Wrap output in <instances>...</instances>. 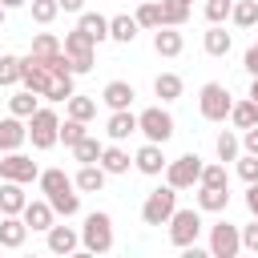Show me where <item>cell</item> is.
<instances>
[{"label": "cell", "instance_id": "22", "mask_svg": "<svg viewBox=\"0 0 258 258\" xmlns=\"http://www.w3.org/2000/svg\"><path fill=\"white\" fill-rule=\"evenodd\" d=\"M202 48H206V56H226V52L234 48V36H230L222 24H210L206 36H202Z\"/></svg>", "mask_w": 258, "mask_h": 258}, {"label": "cell", "instance_id": "2", "mask_svg": "<svg viewBox=\"0 0 258 258\" xmlns=\"http://www.w3.org/2000/svg\"><path fill=\"white\" fill-rule=\"evenodd\" d=\"M173 210H177V189L165 181V185H157V189L145 194V202H141V222H145V226H165V222L173 218Z\"/></svg>", "mask_w": 258, "mask_h": 258}, {"label": "cell", "instance_id": "35", "mask_svg": "<svg viewBox=\"0 0 258 258\" xmlns=\"http://www.w3.org/2000/svg\"><path fill=\"white\" fill-rule=\"evenodd\" d=\"M93 48H97V40H93L85 28L64 32V52H69V56H81V52H93Z\"/></svg>", "mask_w": 258, "mask_h": 258}, {"label": "cell", "instance_id": "20", "mask_svg": "<svg viewBox=\"0 0 258 258\" xmlns=\"http://www.w3.org/2000/svg\"><path fill=\"white\" fill-rule=\"evenodd\" d=\"M24 206H28L24 185H20V181H4V177H0V214H24Z\"/></svg>", "mask_w": 258, "mask_h": 258}, {"label": "cell", "instance_id": "45", "mask_svg": "<svg viewBox=\"0 0 258 258\" xmlns=\"http://www.w3.org/2000/svg\"><path fill=\"white\" fill-rule=\"evenodd\" d=\"M230 8H234V0H206V20L222 24V20H230Z\"/></svg>", "mask_w": 258, "mask_h": 258}, {"label": "cell", "instance_id": "1", "mask_svg": "<svg viewBox=\"0 0 258 258\" xmlns=\"http://www.w3.org/2000/svg\"><path fill=\"white\" fill-rule=\"evenodd\" d=\"M81 246L89 254H109L113 250V218L105 210H93L85 214V226H81Z\"/></svg>", "mask_w": 258, "mask_h": 258}, {"label": "cell", "instance_id": "54", "mask_svg": "<svg viewBox=\"0 0 258 258\" xmlns=\"http://www.w3.org/2000/svg\"><path fill=\"white\" fill-rule=\"evenodd\" d=\"M4 16H8V8H4V4H0V28H4Z\"/></svg>", "mask_w": 258, "mask_h": 258}, {"label": "cell", "instance_id": "16", "mask_svg": "<svg viewBox=\"0 0 258 258\" xmlns=\"http://www.w3.org/2000/svg\"><path fill=\"white\" fill-rule=\"evenodd\" d=\"M105 133H109V141H129V137L137 133V113H129V109H113L109 121H105Z\"/></svg>", "mask_w": 258, "mask_h": 258}, {"label": "cell", "instance_id": "21", "mask_svg": "<svg viewBox=\"0 0 258 258\" xmlns=\"http://www.w3.org/2000/svg\"><path fill=\"white\" fill-rule=\"evenodd\" d=\"M137 32H141V24H137V16H109V40H117V44H133L137 40Z\"/></svg>", "mask_w": 258, "mask_h": 258}, {"label": "cell", "instance_id": "55", "mask_svg": "<svg viewBox=\"0 0 258 258\" xmlns=\"http://www.w3.org/2000/svg\"><path fill=\"white\" fill-rule=\"evenodd\" d=\"M185 4H194V0H185Z\"/></svg>", "mask_w": 258, "mask_h": 258}, {"label": "cell", "instance_id": "6", "mask_svg": "<svg viewBox=\"0 0 258 258\" xmlns=\"http://www.w3.org/2000/svg\"><path fill=\"white\" fill-rule=\"evenodd\" d=\"M165 226H169V242H173L177 250H185V246H194L198 234H202V210H198V206L173 210V218H169Z\"/></svg>", "mask_w": 258, "mask_h": 258}, {"label": "cell", "instance_id": "23", "mask_svg": "<svg viewBox=\"0 0 258 258\" xmlns=\"http://www.w3.org/2000/svg\"><path fill=\"white\" fill-rule=\"evenodd\" d=\"M133 97H137V93H133V85H129V81H109V85L101 89V101H105L109 109H129V105H133Z\"/></svg>", "mask_w": 258, "mask_h": 258}, {"label": "cell", "instance_id": "5", "mask_svg": "<svg viewBox=\"0 0 258 258\" xmlns=\"http://www.w3.org/2000/svg\"><path fill=\"white\" fill-rule=\"evenodd\" d=\"M137 133H141L145 141H157V145H165V141L173 137V117H169V109H161V105H149V109H141V113H137Z\"/></svg>", "mask_w": 258, "mask_h": 258}, {"label": "cell", "instance_id": "47", "mask_svg": "<svg viewBox=\"0 0 258 258\" xmlns=\"http://www.w3.org/2000/svg\"><path fill=\"white\" fill-rule=\"evenodd\" d=\"M93 60H97L93 52H81V56H69V69L81 77V73H93Z\"/></svg>", "mask_w": 258, "mask_h": 258}, {"label": "cell", "instance_id": "24", "mask_svg": "<svg viewBox=\"0 0 258 258\" xmlns=\"http://www.w3.org/2000/svg\"><path fill=\"white\" fill-rule=\"evenodd\" d=\"M101 165H105V173H129V165H133V157H129V149H121V141H113V145H105L101 149Z\"/></svg>", "mask_w": 258, "mask_h": 258}, {"label": "cell", "instance_id": "31", "mask_svg": "<svg viewBox=\"0 0 258 258\" xmlns=\"http://www.w3.org/2000/svg\"><path fill=\"white\" fill-rule=\"evenodd\" d=\"M52 73V69H48ZM77 89H73V73H52V81H48V89H44V101H69Z\"/></svg>", "mask_w": 258, "mask_h": 258}, {"label": "cell", "instance_id": "4", "mask_svg": "<svg viewBox=\"0 0 258 258\" xmlns=\"http://www.w3.org/2000/svg\"><path fill=\"white\" fill-rule=\"evenodd\" d=\"M198 109H202V117H206V121H226V117H230V109H234V97H230V89H226V85L206 81V85L198 89Z\"/></svg>", "mask_w": 258, "mask_h": 258}, {"label": "cell", "instance_id": "25", "mask_svg": "<svg viewBox=\"0 0 258 258\" xmlns=\"http://www.w3.org/2000/svg\"><path fill=\"white\" fill-rule=\"evenodd\" d=\"M40 109V93H32V89H16L12 97H8V113H16V117H32Z\"/></svg>", "mask_w": 258, "mask_h": 258}, {"label": "cell", "instance_id": "13", "mask_svg": "<svg viewBox=\"0 0 258 258\" xmlns=\"http://www.w3.org/2000/svg\"><path fill=\"white\" fill-rule=\"evenodd\" d=\"M48 81H52V73H48V64H44L40 56H32V52H28V56H24V77H20V85L44 97V89H48Z\"/></svg>", "mask_w": 258, "mask_h": 258}, {"label": "cell", "instance_id": "17", "mask_svg": "<svg viewBox=\"0 0 258 258\" xmlns=\"http://www.w3.org/2000/svg\"><path fill=\"white\" fill-rule=\"evenodd\" d=\"M230 206V185H198V210L202 214H222Z\"/></svg>", "mask_w": 258, "mask_h": 258}, {"label": "cell", "instance_id": "33", "mask_svg": "<svg viewBox=\"0 0 258 258\" xmlns=\"http://www.w3.org/2000/svg\"><path fill=\"white\" fill-rule=\"evenodd\" d=\"M64 105H69V117H77V121H85V125L97 117V101H93V97H85V93H73Z\"/></svg>", "mask_w": 258, "mask_h": 258}, {"label": "cell", "instance_id": "40", "mask_svg": "<svg viewBox=\"0 0 258 258\" xmlns=\"http://www.w3.org/2000/svg\"><path fill=\"white\" fill-rule=\"evenodd\" d=\"M137 24L141 28H161V4L157 0H141L137 4Z\"/></svg>", "mask_w": 258, "mask_h": 258}, {"label": "cell", "instance_id": "37", "mask_svg": "<svg viewBox=\"0 0 258 258\" xmlns=\"http://www.w3.org/2000/svg\"><path fill=\"white\" fill-rule=\"evenodd\" d=\"M185 20H189V4H185V0H161V24L181 28Z\"/></svg>", "mask_w": 258, "mask_h": 258}, {"label": "cell", "instance_id": "49", "mask_svg": "<svg viewBox=\"0 0 258 258\" xmlns=\"http://www.w3.org/2000/svg\"><path fill=\"white\" fill-rule=\"evenodd\" d=\"M242 69H246V73H250V77H254V73H258V40H254V44H250V48H246V56H242Z\"/></svg>", "mask_w": 258, "mask_h": 258}, {"label": "cell", "instance_id": "30", "mask_svg": "<svg viewBox=\"0 0 258 258\" xmlns=\"http://www.w3.org/2000/svg\"><path fill=\"white\" fill-rule=\"evenodd\" d=\"M20 77H24V56H12V52H4V56H0V89H12V85H20Z\"/></svg>", "mask_w": 258, "mask_h": 258}, {"label": "cell", "instance_id": "32", "mask_svg": "<svg viewBox=\"0 0 258 258\" xmlns=\"http://www.w3.org/2000/svg\"><path fill=\"white\" fill-rule=\"evenodd\" d=\"M214 149H218V161H238V153H242V137H238L234 129H222L218 141H214Z\"/></svg>", "mask_w": 258, "mask_h": 258}, {"label": "cell", "instance_id": "9", "mask_svg": "<svg viewBox=\"0 0 258 258\" xmlns=\"http://www.w3.org/2000/svg\"><path fill=\"white\" fill-rule=\"evenodd\" d=\"M210 254H214V258H234V254H242V226H230V222L210 226Z\"/></svg>", "mask_w": 258, "mask_h": 258}, {"label": "cell", "instance_id": "38", "mask_svg": "<svg viewBox=\"0 0 258 258\" xmlns=\"http://www.w3.org/2000/svg\"><path fill=\"white\" fill-rule=\"evenodd\" d=\"M56 52H64V44H60L52 32H36V36H32V56L48 60V56H56Z\"/></svg>", "mask_w": 258, "mask_h": 258}, {"label": "cell", "instance_id": "34", "mask_svg": "<svg viewBox=\"0 0 258 258\" xmlns=\"http://www.w3.org/2000/svg\"><path fill=\"white\" fill-rule=\"evenodd\" d=\"M230 20H234L238 28H254V24H258V0H234Z\"/></svg>", "mask_w": 258, "mask_h": 258}, {"label": "cell", "instance_id": "39", "mask_svg": "<svg viewBox=\"0 0 258 258\" xmlns=\"http://www.w3.org/2000/svg\"><path fill=\"white\" fill-rule=\"evenodd\" d=\"M48 202H52V210H56L60 218H73V214H81V194H73V189H60V194H52Z\"/></svg>", "mask_w": 258, "mask_h": 258}, {"label": "cell", "instance_id": "51", "mask_svg": "<svg viewBox=\"0 0 258 258\" xmlns=\"http://www.w3.org/2000/svg\"><path fill=\"white\" fill-rule=\"evenodd\" d=\"M60 12H77L81 16L85 12V0H60Z\"/></svg>", "mask_w": 258, "mask_h": 258}, {"label": "cell", "instance_id": "18", "mask_svg": "<svg viewBox=\"0 0 258 258\" xmlns=\"http://www.w3.org/2000/svg\"><path fill=\"white\" fill-rule=\"evenodd\" d=\"M105 177H109V173H105V165H101V161H89V165H81V169H77V177H73V181H77V189H81V194H101V189H105Z\"/></svg>", "mask_w": 258, "mask_h": 258}, {"label": "cell", "instance_id": "7", "mask_svg": "<svg viewBox=\"0 0 258 258\" xmlns=\"http://www.w3.org/2000/svg\"><path fill=\"white\" fill-rule=\"evenodd\" d=\"M165 181H169L173 189H194V185L202 181V157H198V153L173 157V161L165 165Z\"/></svg>", "mask_w": 258, "mask_h": 258}, {"label": "cell", "instance_id": "29", "mask_svg": "<svg viewBox=\"0 0 258 258\" xmlns=\"http://www.w3.org/2000/svg\"><path fill=\"white\" fill-rule=\"evenodd\" d=\"M181 89H185V85H181V77H177V73H157V77H153V93H157L165 105H169V101H177V97H181Z\"/></svg>", "mask_w": 258, "mask_h": 258}, {"label": "cell", "instance_id": "10", "mask_svg": "<svg viewBox=\"0 0 258 258\" xmlns=\"http://www.w3.org/2000/svg\"><path fill=\"white\" fill-rule=\"evenodd\" d=\"M133 165H137V173H145V177H161L169 161H165V153H161L157 141H145V145L133 153Z\"/></svg>", "mask_w": 258, "mask_h": 258}, {"label": "cell", "instance_id": "12", "mask_svg": "<svg viewBox=\"0 0 258 258\" xmlns=\"http://www.w3.org/2000/svg\"><path fill=\"white\" fill-rule=\"evenodd\" d=\"M24 222H28V230H40V234H48V226L56 222V210H52V202L48 198H28V206H24V214H20Z\"/></svg>", "mask_w": 258, "mask_h": 258}, {"label": "cell", "instance_id": "19", "mask_svg": "<svg viewBox=\"0 0 258 258\" xmlns=\"http://www.w3.org/2000/svg\"><path fill=\"white\" fill-rule=\"evenodd\" d=\"M81 246V230H73V226H48V250L52 254H73Z\"/></svg>", "mask_w": 258, "mask_h": 258}, {"label": "cell", "instance_id": "27", "mask_svg": "<svg viewBox=\"0 0 258 258\" xmlns=\"http://www.w3.org/2000/svg\"><path fill=\"white\" fill-rule=\"evenodd\" d=\"M230 125H234V129H250V125H258V101H254V97L234 101V109H230Z\"/></svg>", "mask_w": 258, "mask_h": 258}, {"label": "cell", "instance_id": "42", "mask_svg": "<svg viewBox=\"0 0 258 258\" xmlns=\"http://www.w3.org/2000/svg\"><path fill=\"white\" fill-rule=\"evenodd\" d=\"M85 133H89V129H85V121H77V117H64V121H60V141H64L69 149H73Z\"/></svg>", "mask_w": 258, "mask_h": 258}, {"label": "cell", "instance_id": "57", "mask_svg": "<svg viewBox=\"0 0 258 258\" xmlns=\"http://www.w3.org/2000/svg\"><path fill=\"white\" fill-rule=\"evenodd\" d=\"M137 4H141V0H137Z\"/></svg>", "mask_w": 258, "mask_h": 258}, {"label": "cell", "instance_id": "36", "mask_svg": "<svg viewBox=\"0 0 258 258\" xmlns=\"http://www.w3.org/2000/svg\"><path fill=\"white\" fill-rule=\"evenodd\" d=\"M101 149H105V145H101L93 133H85V137L73 145V157H77L81 165H89V161H101Z\"/></svg>", "mask_w": 258, "mask_h": 258}, {"label": "cell", "instance_id": "28", "mask_svg": "<svg viewBox=\"0 0 258 258\" xmlns=\"http://www.w3.org/2000/svg\"><path fill=\"white\" fill-rule=\"evenodd\" d=\"M77 28H85L97 44L109 40V16H101V12H81V16H77Z\"/></svg>", "mask_w": 258, "mask_h": 258}, {"label": "cell", "instance_id": "53", "mask_svg": "<svg viewBox=\"0 0 258 258\" xmlns=\"http://www.w3.org/2000/svg\"><path fill=\"white\" fill-rule=\"evenodd\" d=\"M246 97H254V101H258V73H254V81H250V93H246Z\"/></svg>", "mask_w": 258, "mask_h": 258}, {"label": "cell", "instance_id": "56", "mask_svg": "<svg viewBox=\"0 0 258 258\" xmlns=\"http://www.w3.org/2000/svg\"><path fill=\"white\" fill-rule=\"evenodd\" d=\"M0 250H4V246H0Z\"/></svg>", "mask_w": 258, "mask_h": 258}, {"label": "cell", "instance_id": "3", "mask_svg": "<svg viewBox=\"0 0 258 258\" xmlns=\"http://www.w3.org/2000/svg\"><path fill=\"white\" fill-rule=\"evenodd\" d=\"M28 141H32V149H52L60 141V117H56V109L40 105L28 117Z\"/></svg>", "mask_w": 258, "mask_h": 258}, {"label": "cell", "instance_id": "15", "mask_svg": "<svg viewBox=\"0 0 258 258\" xmlns=\"http://www.w3.org/2000/svg\"><path fill=\"white\" fill-rule=\"evenodd\" d=\"M181 48H185V36H181L173 24L153 28V52H157V56H181Z\"/></svg>", "mask_w": 258, "mask_h": 258}, {"label": "cell", "instance_id": "52", "mask_svg": "<svg viewBox=\"0 0 258 258\" xmlns=\"http://www.w3.org/2000/svg\"><path fill=\"white\" fill-rule=\"evenodd\" d=\"M0 4H4V8H8V12H12V8H24V4H28V0H0Z\"/></svg>", "mask_w": 258, "mask_h": 258}, {"label": "cell", "instance_id": "8", "mask_svg": "<svg viewBox=\"0 0 258 258\" xmlns=\"http://www.w3.org/2000/svg\"><path fill=\"white\" fill-rule=\"evenodd\" d=\"M0 177L4 181H20V185H32L40 177V169H36V161L28 153L12 149V153H0Z\"/></svg>", "mask_w": 258, "mask_h": 258}, {"label": "cell", "instance_id": "26", "mask_svg": "<svg viewBox=\"0 0 258 258\" xmlns=\"http://www.w3.org/2000/svg\"><path fill=\"white\" fill-rule=\"evenodd\" d=\"M40 194L44 198H52V194H60V189H77V181L64 173V169H40Z\"/></svg>", "mask_w": 258, "mask_h": 258}, {"label": "cell", "instance_id": "41", "mask_svg": "<svg viewBox=\"0 0 258 258\" xmlns=\"http://www.w3.org/2000/svg\"><path fill=\"white\" fill-rule=\"evenodd\" d=\"M32 4V20L36 24H52L60 16V0H28Z\"/></svg>", "mask_w": 258, "mask_h": 258}, {"label": "cell", "instance_id": "11", "mask_svg": "<svg viewBox=\"0 0 258 258\" xmlns=\"http://www.w3.org/2000/svg\"><path fill=\"white\" fill-rule=\"evenodd\" d=\"M24 141H28V121H24V117H16V113L0 117V153L20 149Z\"/></svg>", "mask_w": 258, "mask_h": 258}, {"label": "cell", "instance_id": "43", "mask_svg": "<svg viewBox=\"0 0 258 258\" xmlns=\"http://www.w3.org/2000/svg\"><path fill=\"white\" fill-rule=\"evenodd\" d=\"M198 185H230V173H226V161H214V165H202V181Z\"/></svg>", "mask_w": 258, "mask_h": 258}, {"label": "cell", "instance_id": "46", "mask_svg": "<svg viewBox=\"0 0 258 258\" xmlns=\"http://www.w3.org/2000/svg\"><path fill=\"white\" fill-rule=\"evenodd\" d=\"M242 250H250V254H258V218H254L250 226H242Z\"/></svg>", "mask_w": 258, "mask_h": 258}, {"label": "cell", "instance_id": "14", "mask_svg": "<svg viewBox=\"0 0 258 258\" xmlns=\"http://www.w3.org/2000/svg\"><path fill=\"white\" fill-rule=\"evenodd\" d=\"M24 238H28V222H24L20 214H4V218H0V246H4V250H20Z\"/></svg>", "mask_w": 258, "mask_h": 258}, {"label": "cell", "instance_id": "44", "mask_svg": "<svg viewBox=\"0 0 258 258\" xmlns=\"http://www.w3.org/2000/svg\"><path fill=\"white\" fill-rule=\"evenodd\" d=\"M238 177L250 185V181H258V153H238Z\"/></svg>", "mask_w": 258, "mask_h": 258}, {"label": "cell", "instance_id": "50", "mask_svg": "<svg viewBox=\"0 0 258 258\" xmlns=\"http://www.w3.org/2000/svg\"><path fill=\"white\" fill-rule=\"evenodd\" d=\"M246 210H250V218H258V181L246 185Z\"/></svg>", "mask_w": 258, "mask_h": 258}, {"label": "cell", "instance_id": "48", "mask_svg": "<svg viewBox=\"0 0 258 258\" xmlns=\"http://www.w3.org/2000/svg\"><path fill=\"white\" fill-rule=\"evenodd\" d=\"M242 149H246V153H258V125L242 129Z\"/></svg>", "mask_w": 258, "mask_h": 258}]
</instances>
